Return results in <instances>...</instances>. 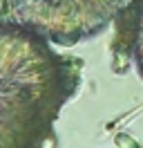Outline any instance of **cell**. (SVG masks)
Instances as JSON below:
<instances>
[{
    "mask_svg": "<svg viewBox=\"0 0 143 148\" xmlns=\"http://www.w3.org/2000/svg\"><path fill=\"white\" fill-rule=\"evenodd\" d=\"M83 61L36 32L0 27V148H49L54 123L80 88Z\"/></svg>",
    "mask_w": 143,
    "mask_h": 148,
    "instance_id": "obj_1",
    "label": "cell"
},
{
    "mask_svg": "<svg viewBox=\"0 0 143 148\" xmlns=\"http://www.w3.org/2000/svg\"><path fill=\"white\" fill-rule=\"evenodd\" d=\"M116 34L112 43L114 52V65L118 58L134 56V63L139 70V76L143 79V0H130L125 7L116 14Z\"/></svg>",
    "mask_w": 143,
    "mask_h": 148,
    "instance_id": "obj_2",
    "label": "cell"
},
{
    "mask_svg": "<svg viewBox=\"0 0 143 148\" xmlns=\"http://www.w3.org/2000/svg\"><path fill=\"white\" fill-rule=\"evenodd\" d=\"M56 0H0V27H22L40 32Z\"/></svg>",
    "mask_w": 143,
    "mask_h": 148,
    "instance_id": "obj_3",
    "label": "cell"
}]
</instances>
